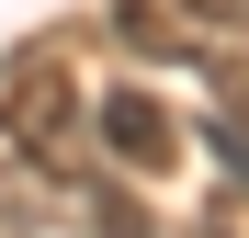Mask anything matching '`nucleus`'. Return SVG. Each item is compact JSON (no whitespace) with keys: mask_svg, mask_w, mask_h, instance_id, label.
<instances>
[{"mask_svg":"<svg viewBox=\"0 0 249 238\" xmlns=\"http://www.w3.org/2000/svg\"><path fill=\"white\" fill-rule=\"evenodd\" d=\"M193 238H227V227H193Z\"/></svg>","mask_w":249,"mask_h":238,"instance_id":"nucleus-7","label":"nucleus"},{"mask_svg":"<svg viewBox=\"0 0 249 238\" xmlns=\"http://www.w3.org/2000/svg\"><path fill=\"white\" fill-rule=\"evenodd\" d=\"M113 23H124V34H136V46H147V57H170V46H181V12H159V0H124V12H113Z\"/></svg>","mask_w":249,"mask_h":238,"instance_id":"nucleus-3","label":"nucleus"},{"mask_svg":"<svg viewBox=\"0 0 249 238\" xmlns=\"http://www.w3.org/2000/svg\"><path fill=\"white\" fill-rule=\"evenodd\" d=\"M91 125H102V147L124 159V170H170V159H181L170 102H159V91H136V79H124V91H102V113H91Z\"/></svg>","mask_w":249,"mask_h":238,"instance_id":"nucleus-2","label":"nucleus"},{"mask_svg":"<svg viewBox=\"0 0 249 238\" xmlns=\"http://www.w3.org/2000/svg\"><path fill=\"white\" fill-rule=\"evenodd\" d=\"M181 23H249V0H170Z\"/></svg>","mask_w":249,"mask_h":238,"instance_id":"nucleus-4","label":"nucleus"},{"mask_svg":"<svg viewBox=\"0 0 249 238\" xmlns=\"http://www.w3.org/2000/svg\"><path fill=\"white\" fill-rule=\"evenodd\" d=\"M0 136L23 159H46V170H79V79L46 68V57H23L12 91H0Z\"/></svg>","mask_w":249,"mask_h":238,"instance_id":"nucleus-1","label":"nucleus"},{"mask_svg":"<svg viewBox=\"0 0 249 238\" xmlns=\"http://www.w3.org/2000/svg\"><path fill=\"white\" fill-rule=\"evenodd\" d=\"M215 159H227V170L249 182V125H215Z\"/></svg>","mask_w":249,"mask_h":238,"instance_id":"nucleus-5","label":"nucleus"},{"mask_svg":"<svg viewBox=\"0 0 249 238\" xmlns=\"http://www.w3.org/2000/svg\"><path fill=\"white\" fill-rule=\"evenodd\" d=\"M227 125H249V57L227 68Z\"/></svg>","mask_w":249,"mask_h":238,"instance_id":"nucleus-6","label":"nucleus"}]
</instances>
